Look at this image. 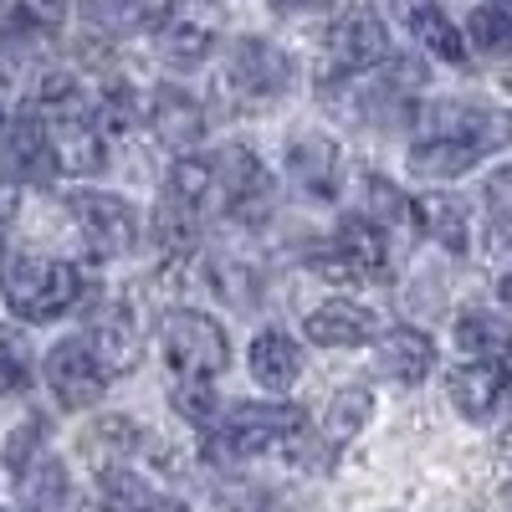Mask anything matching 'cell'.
Segmentation results:
<instances>
[{"mask_svg": "<svg viewBox=\"0 0 512 512\" xmlns=\"http://www.w3.org/2000/svg\"><path fill=\"white\" fill-rule=\"evenodd\" d=\"M497 451H502V456L512 461V415L502 420V431H497Z\"/></svg>", "mask_w": 512, "mask_h": 512, "instance_id": "40", "label": "cell"}, {"mask_svg": "<svg viewBox=\"0 0 512 512\" xmlns=\"http://www.w3.org/2000/svg\"><path fill=\"white\" fill-rule=\"evenodd\" d=\"M287 175L303 195L333 200L338 195V144L328 134H297L287 144Z\"/></svg>", "mask_w": 512, "mask_h": 512, "instance_id": "18", "label": "cell"}, {"mask_svg": "<svg viewBox=\"0 0 512 512\" xmlns=\"http://www.w3.org/2000/svg\"><path fill=\"white\" fill-rule=\"evenodd\" d=\"M16 497H21V512H67V502H72L67 466L52 451H41L36 461H26L16 472Z\"/></svg>", "mask_w": 512, "mask_h": 512, "instance_id": "21", "label": "cell"}, {"mask_svg": "<svg viewBox=\"0 0 512 512\" xmlns=\"http://www.w3.org/2000/svg\"><path fill=\"white\" fill-rule=\"evenodd\" d=\"M456 344H461L466 359L507 364L512 359V323H502L497 313H461L456 318Z\"/></svg>", "mask_w": 512, "mask_h": 512, "instance_id": "25", "label": "cell"}, {"mask_svg": "<svg viewBox=\"0 0 512 512\" xmlns=\"http://www.w3.org/2000/svg\"><path fill=\"white\" fill-rule=\"evenodd\" d=\"M154 241L164 246V256H195V241H200V216L195 210H185V205H175L164 195V205L154 210Z\"/></svg>", "mask_w": 512, "mask_h": 512, "instance_id": "31", "label": "cell"}, {"mask_svg": "<svg viewBox=\"0 0 512 512\" xmlns=\"http://www.w3.org/2000/svg\"><path fill=\"white\" fill-rule=\"evenodd\" d=\"M497 297H502V303H507V308H512V272H507V277H502V282H497Z\"/></svg>", "mask_w": 512, "mask_h": 512, "instance_id": "42", "label": "cell"}, {"mask_svg": "<svg viewBox=\"0 0 512 512\" xmlns=\"http://www.w3.org/2000/svg\"><path fill=\"white\" fill-rule=\"evenodd\" d=\"M31 113L47 123L62 169H72V175H98L103 159H108V134H103L93 103L82 98V88L72 77H47L41 82Z\"/></svg>", "mask_w": 512, "mask_h": 512, "instance_id": "1", "label": "cell"}, {"mask_svg": "<svg viewBox=\"0 0 512 512\" xmlns=\"http://www.w3.org/2000/svg\"><path fill=\"white\" fill-rule=\"evenodd\" d=\"M415 226L431 236L441 251H451V256L472 251V216H466V205L456 195H425V200H415Z\"/></svg>", "mask_w": 512, "mask_h": 512, "instance_id": "24", "label": "cell"}, {"mask_svg": "<svg viewBox=\"0 0 512 512\" xmlns=\"http://www.w3.org/2000/svg\"><path fill=\"white\" fill-rule=\"evenodd\" d=\"M57 169L62 164H57L52 134L31 108L16 123H6V134H0V175H6L11 185H47Z\"/></svg>", "mask_w": 512, "mask_h": 512, "instance_id": "8", "label": "cell"}, {"mask_svg": "<svg viewBox=\"0 0 512 512\" xmlns=\"http://www.w3.org/2000/svg\"><path fill=\"white\" fill-rule=\"evenodd\" d=\"M159 354L169 364V379H216L231 364L226 328L200 308H169L159 318Z\"/></svg>", "mask_w": 512, "mask_h": 512, "instance_id": "3", "label": "cell"}, {"mask_svg": "<svg viewBox=\"0 0 512 512\" xmlns=\"http://www.w3.org/2000/svg\"><path fill=\"white\" fill-rule=\"evenodd\" d=\"M472 512H477V507H472Z\"/></svg>", "mask_w": 512, "mask_h": 512, "instance_id": "46", "label": "cell"}, {"mask_svg": "<svg viewBox=\"0 0 512 512\" xmlns=\"http://www.w3.org/2000/svg\"><path fill=\"white\" fill-rule=\"evenodd\" d=\"M482 221H487V251H512V164H502V169L487 175Z\"/></svg>", "mask_w": 512, "mask_h": 512, "instance_id": "30", "label": "cell"}, {"mask_svg": "<svg viewBox=\"0 0 512 512\" xmlns=\"http://www.w3.org/2000/svg\"><path fill=\"white\" fill-rule=\"evenodd\" d=\"M221 26H226V16H221L216 0H180V6L164 16V26L154 36V52L169 67H195V62L210 57Z\"/></svg>", "mask_w": 512, "mask_h": 512, "instance_id": "6", "label": "cell"}, {"mask_svg": "<svg viewBox=\"0 0 512 512\" xmlns=\"http://www.w3.org/2000/svg\"><path fill=\"white\" fill-rule=\"evenodd\" d=\"M41 441H47V420H36V415H31V420L21 425V431L6 441V466H11V477L21 472L26 461H36V456H41Z\"/></svg>", "mask_w": 512, "mask_h": 512, "instance_id": "37", "label": "cell"}, {"mask_svg": "<svg viewBox=\"0 0 512 512\" xmlns=\"http://www.w3.org/2000/svg\"><path fill=\"white\" fill-rule=\"evenodd\" d=\"M216 200L241 221H262V210L272 200V175L246 144H231L216 154Z\"/></svg>", "mask_w": 512, "mask_h": 512, "instance_id": "9", "label": "cell"}, {"mask_svg": "<svg viewBox=\"0 0 512 512\" xmlns=\"http://www.w3.org/2000/svg\"><path fill=\"white\" fill-rule=\"evenodd\" d=\"M466 36H472V47L487 52V57H507L512 52V11L497 6V0H487V6L472 11V21H466Z\"/></svg>", "mask_w": 512, "mask_h": 512, "instance_id": "33", "label": "cell"}, {"mask_svg": "<svg viewBox=\"0 0 512 512\" xmlns=\"http://www.w3.org/2000/svg\"><path fill=\"white\" fill-rule=\"evenodd\" d=\"M333 246L349 256V267L359 282H384L390 277V236H384L369 216H349L344 226H338Z\"/></svg>", "mask_w": 512, "mask_h": 512, "instance_id": "22", "label": "cell"}, {"mask_svg": "<svg viewBox=\"0 0 512 512\" xmlns=\"http://www.w3.org/2000/svg\"><path fill=\"white\" fill-rule=\"evenodd\" d=\"M154 512H190V507H185V502H175V497H159V502H154Z\"/></svg>", "mask_w": 512, "mask_h": 512, "instance_id": "41", "label": "cell"}, {"mask_svg": "<svg viewBox=\"0 0 512 512\" xmlns=\"http://www.w3.org/2000/svg\"><path fill=\"white\" fill-rule=\"evenodd\" d=\"M384 57H390V31L369 6L349 11L328 36V77H359L379 67Z\"/></svg>", "mask_w": 512, "mask_h": 512, "instance_id": "11", "label": "cell"}, {"mask_svg": "<svg viewBox=\"0 0 512 512\" xmlns=\"http://www.w3.org/2000/svg\"><path fill=\"white\" fill-rule=\"evenodd\" d=\"M507 82H512V77H507Z\"/></svg>", "mask_w": 512, "mask_h": 512, "instance_id": "45", "label": "cell"}, {"mask_svg": "<svg viewBox=\"0 0 512 512\" xmlns=\"http://www.w3.org/2000/svg\"><path fill=\"white\" fill-rule=\"evenodd\" d=\"M88 446L103 451V461H123L128 451H139V446H144V431H139V425L128 420V415H103V420L93 425Z\"/></svg>", "mask_w": 512, "mask_h": 512, "instance_id": "34", "label": "cell"}, {"mask_svg": "<svg viewBox=\"0 0 512 512\" xmlns=\"http://www.w3.org/2000/svg\"><path fill=\"white\" fill-rule=\"evenodd\" d=\"M246 364H251V379L262 384V390L282 395L297 384V374H303V349H297V338H287L282 328H262L251 338Z\"/></svg>", "mask_w": 512, "mask_h": 512, "instance_id": "20", "label": "cell"}, {"mask_svg": "<svg viewBox=\"0 0 512 512\" xmlns=\"http://www.w3.org/2000/svg\"><path fill=\"white\" fill-rule=\"evenodd\" d=\"M425 139H461L482 154L512 144V118L482 103H436L425 108Z\"/></svg>", "mask_w": 512, "mask_h": 512, "instance_id": "12", "label": "cell"}, {"mask_svg": "<svg viewBox=\"0 0 512 512\" xmlns=\"http://www.w3.org/2000/svg\"><path fill=\"white\" fill-rule=\"evenodd\" d=\"M26 379H31V364L21 354V338L11 328H0V400H11L26 390Z\"/></svg>", "mask_w": 512, "mask_h": 512, "instance_id": "36", "label": "cell"}, {"mask_svg": "<svg viewBox=\"0 0 512 512\" xmlns=\"http://www.w3.org/2000/svg\"><path fill=\"white\" fill-rule=\"evenodd\" d=\"M333 6H338V0H272V11H277V16H292V21H297V16H323V11H333Z\"/></svg>", "mask_w": 512, "mask_h": 512, "instance_id": "39", "label": "cell"}, {"mask_svg": "<svg viewBox=\"0 0 512 512\" xmlns=\"http://www.w3.org/2000/svg\"><path fill=\"white\" fill-rule=\"evenodd\" d=\"M47 390L57 395L62 410H93L108 390V374L82 338H62L47 354Z\"/></svg>", "mask_w": 512, "mask_h": 512, "instance_id": "10", "label": "cell"}, {"mask_svg": "<svg viewBox=\"0 0 512 512\" xmlns=\"http://www.w3.org/2000/svg\"><path fill=\"white\" fill-rule=\"evenodd\" d=\"M369 420H374V390H369V384H344V390L328 400L323 420H318L323 456H338L344 446H354Z\"/></svg>", "mask_w": 512, "mask_h": 512, "instance_id": "19", "label": "cell"}, {"mask_svg": "<svg viewBox=\"0 0 512 512\" xmlns=\"http://www.w3.org/2000/svg\"><path fill=\"white\" fill-rule=\"evenodd\" d=\"M226 82L246 103H272L292 88V57L262 36H241L226 57Z\"/></svg>", "mask_w": 512, "mask_h": 512, "instance_id": "7", "label": "cell"}, {"mask_svg": "<svg viewBox=\"0 0 512 512\" xmlns=\"http://www.w3.org/2000/svg\"><path fill=\"white\" fill-rule=\"evenodd\" d=\"M72 226L82 231L93 256H128L139 246V210L108 190H72L67 195Z\"/></svg>", "mask_w": 512, "mask_h": 512, "instance_id": "5", "label": "cell"}, {"mask_svg": "<svg viewBox=\"0 0 512 512\" xmlns=\"http://www.w3.org/2000/svg\"><path fill=\"white\" fill-rule=\"evenodd\" d=\"M308 338L318 349H359V344H379V318L374 308L354 303V297H328L303 318Z\"/></svg>", "mask_w": 512, "mask_h": 512, "instance_id": "15", "label": "cell"}, {"mask_svg": "<svg viewBox=\"0 0 512 512\" xmlns=\"http://www.w3.org/2000/svg\"><path fill=\"white\" fill-rule=\"evenodd\" d=\"M374 364H379L384 379H395V384H420V379H431V369H436V344H431V333H420L410 323L384 328L379 344H374Z\"/></svg>", "mask_w": 512, "mask_h": 512, "instance_id": "17", "label": "cell"}, {"mask_svg": "<svg viewBox=\"0 0 512 512\" xmlns=\"http://www.w3.org/2000/svg\"><path fill=\"white\" fill-rule=\"evenodd\" d=\"M0 297L21 323H52L82 297V272L57 256H0Z\"/></svg>", "mask_w": 512, "mask_h": 512, "instance_id": "2", "label": "cell"}, {"mask_svg": "<svg viewBox=\"0 0 512 512\" xmlns=\"http://www.w3.org/2000/svg\"><path fill=\"white\" fill-rule=\"evenodd\" d=\"M200 272H205V287L216 292L221 303H231V308H241V313H251L256 303H262V272H256L246 256L210 251Z\"/></svg>", "mask_w": 512, "mask_h": 512, "instance_id": "23", "label": "cell"}, {"mask_svg": "<svg viewBox=\"0 0 512 512\" xmlns=\"http://www.w3.org/2000/svg\"><path fill=\"white\" fill-rule=\"evenodd\" d=\"M507 390H512L507 364L466 359L461 369L446 374V395H451V405H456L466 420H487V415H497V405L507 400Z\"/></svg>", "mask_w": 512, "mask_h": 512, "instance_id": "16", "label": "cell"}, {"mask_svg": "<svg viewBox=\"0 0 512 512\" xmlns=\"http://www.w3.org/2000/svg\"><path fill=\"white\" fill-rule=\"evenodd\" d=\"M175 205H185V210H210V205H221L216 200V159H195V154H185V159H175V169H169V190H164Z\"/></svg>", "mask_w": 512, "mask_h": 512, "instance_id": "27", "label": "cell"}, {"mask_svg": "<svg viewBox=\"0 0 512 512\" xmlns=\"http://www.w3.org/2000/svg\"><path fill=\"white\" fill-rule=\"evenodd\" d=\"M169 400L175 410L195 425H216L221 410H216V390H210V379H169Z\"/></svg>", "mask_w": 512, "mask_h": 512, "instance_id": "35", "label": "cell"}, {"mask_svg": "<svg viewBox=\"0 0 512 512\" xmlns=\"http://www.w3.org/2000/svg\"><path fill=\"white\" fill-rule=\"evenodd\" d=\"M98 492H103L108 512H154V502H159V492L134 472V466H123V461H113V466L98 472Z\"/></svg>", "mask_w": 512, "mask_h": 512, "instance_id": "29", "label": "cell"}, {"mask_svg": "<svg viewBox=\"0 0 512 512\" xmlns=\"http://www.w3.org/2000/svg\"><path fill=\"white\" fill-rule=\"evenodd\" d=\"M144 123H149V134L180 159L205 139V108L185 88H154L144 98Z\"/></svg>", "mask_w": 512, "mask_h": 512, "instance_id": "14", "label": "cell"}, {"mask_svg": "<svg viewBox=\"0 0 512 512\" xmlns=\"http://www.w3.org/2000/svg\"><path fill=\"white\" fill-rule=\"evenodd\" d=\"M303 410L297 405H277V400H251L226 410L216 425H210V456L216 461H246V456H262L277 441H292L303 431Z\"/></svg>", "mask_w": 512, "mask_h": 512, "instance_id": "4", "label": "cell"}, {"mask_svg": "<svg viewBox=\"0 0 512 512\" xmlns=\"http://www.w3.org/2000/svg\"><path fill=\"white\" fill-rule=\"evenodd\" d=\"M359 216H369L384 236H390L395 226H410L415 221V205L400 195V185H390L384 175H369L364 180V210H359Z\"/></svg>", "mask_w": 512, "mask_h": 512, "instance_id": "32", "label": "cell"}, {"mask_svg": "<svg viewBox=\"0 0 512 512\" xmlns=\"http://www.w3.org/2000/svg\"><path fill=\"white\" fill-rule=\"evenodd\" d=\"M82 344L93 349V359L103 364V374H134L139 359H144V338H139V323L128 313V303H103L93 318H88V333Z\"/></svg>", "mask_w": 512, "mask_h": 512, "instance_id": "13", "label": "cell"}, {"mask_svg": "<svg viewBox=\"0 0 512 512\" xmlns=\"http://www.w3.org/2000/svg\"><path fill=\"white\" fill-rule=\"evenodd\" d=\"M216 512H267V492L251 482H231L216 492Z\"/></svg>", "mask_w": 512, "mask_h": 512, "instance_id": "38", "label": "cell"}, {"mask_svg": "<svg viewBox=\"0 0 512 512\" xmlns=\"http://www.w3.org/2000/svg\"><path fill=\"white\" fill-rule=\"evenodd\" d=\"M0 134H6V108H0Z\"/></svg>", "mask_w": 512, "mask_h": 512, "instance_id": "44", "label": "cell"}, {"mask_svg": "<svg viewBox=\"0 0 512 512\" xmlns=\"http://www.w3.org/2000/svg\"><path fill=\"white\" fill-rule=\"evenodd\" d=\"M482 159V149H472V144H461V139H420L415 149H410V169L420 180H456V175H466Z\"/></svg>", "mask_w": 512, "mask_h": 512, "instance_id": "26", "label": "cell"}, {"mask_svg": "<svg viewBox=\"0 0 512 512\" xmlns=\"http://www.w3.org/2000/svg\"><path fill=\"white\" fill-rule=\"evenodd\" d=\"M0 226H6V195H0Z\"/></svg>", "mask_w": 512, "mask_h": 512, "instance_id": "43", "label": "cell"}, {"mask_svg": "<svg viewBox=\"0 0 512 512\" xmlns=\"http://www.w3.org/2000/svg\"><path fill=\"white\" fill-rule=\"evenodd\" d=\"M410 31H415V41H425V52H436L441 62H451V67L466 62L461 31L451 26V16L441 6H431V0H415V6H410Z\"/></svg>", "mask_w": 512, "mask_h": 512, "instance_id": "28", "label": "cell"}]
</instances>
